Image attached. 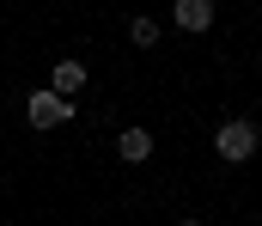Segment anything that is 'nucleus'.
<instances>
[{"instance_id": "obj_5", "label": "nucleus", "mask_w": 262, "mask_h": 226, "mask_svg": "<svg viewBox=\"0 0 262 226\" xmlns=\"http://www.w3.org/2000/svg\"><path fill=\"white\" fill-rule=\"evenodd\" d=\"M116 153H122L128 165H146V159H152V135H146V129H122V141H116Z\"/></svg>"}, {"instance_id": "obj_3", "label": "nucleus", "mask_w": 262, "mask_h": 226, "mask_svg": "<svg viewBox=\"0 0 262 226\" xmlns=\"http://www.w3.org/2000/svg\"><path fill=\"white\" fill-rule=\"evenodd\" d=\"M171 18H177L183 31H207V25H213V0H177Z\"/></svg>"}, {"instance_id": "obj_2", "label": "nucleus", "mask_w": 262, "mask_h": 226, "mask_svg": "<svg viewBox=\"0 0 262 226\" xmlns=\"http://www.w3.org/2000/svg\"><path fill=\"white\" fill-rule=\"evenodd\" d=\"M213 153H220L226 165H244V159L256 153V122H226V129L213 135Z\"/></svg>"}, {"instance_id": "obj_7", "label": "nucleus", "mask_w": 262, "mask_h": 226, "mask_svg": "<svg viewBox=\"0 0 262 226\" xmlns=\"http://www.w3.org/2000/svg\"><path fill=\"white\" fill-rule=\"evenodd\" d=\"M177 226H201V220H177Z\"/></svg>"}, {"instance_id": "obj_1", "label": "nucleus", "mask_w": 262, "mask_h": 226, "mask_svg": "<svg viewBox=\"0 0 262 226\" xmlns=\"http://www.w3.org/2000/svg\"><path fill=\"white\" fill-rule=\"evenodd\" d=\"M25 122H31V129H61V122H73V104L55 98V92L43 86V92H31V98H25Z\"/></svg>"}, {"instance_id": "obj_6", "label": "nucleus", "mask_w": 262, "mask_h": 226, "mask_svg": "<svg viewBox=\"0 0 262 226\" xmlns=\"http://www.w3.org/2000/svg\"><path fill=\"white\" fill-rule=\"evenodd\" d=\"M128 37L140 43V49H152V43H159V18H134V25H128Z\"/></svg>"}, {"instance_id": "obj_4", "label": "nucleus", "mask_w": 262, "mask_h": 226, "mask_svg": "<svg viewBox=\"0 0 262 226\" xmlns=\"http://www.w3.org/2000/svg\"><path fill=\"white\" fill-rule=\"evenodd\" d=\"M79 86H85V68H79V61H55V74H49V92L73 104V92H79Z\"/></svg>"}]
</instances>
